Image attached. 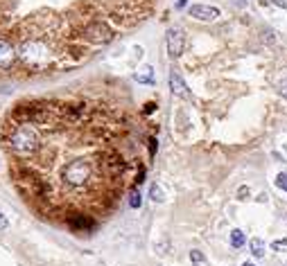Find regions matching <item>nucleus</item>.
Wrapping results in <instances>:
<instances>
[{
    "mask_svg": "<svg viewBox=\"0 0 287 266\" xmlns=\"http://www.w3.org/2000/svg\"><path fill=\"white\" fill-rule=\"evenodd\" d=\"M140 205H143V196H140V189L134 185L129 192V208L136 210V208H140Z\"/></svg>",
    "mask_w": 287,
    "mask_h": 266,
    "instance_id": "nucleus-8",
    "label": "nucleus"
},
{
    "mask_svg": "<svg viewBox=\"0 0 287 266\" xmlns=\"http://www.w3.org/2000/svg\"><path fill=\"white\" fill-rule=\"evenodd\" d=\"M143 183H145V167H140V169H138V174H136V181H134V185H136V188H140Z\"/></svg>",
    "mask_w": 287,
    "mask_h": 266,
    "instance_id": "nucleus-13",
    "label": "nucleus"
},
{
    "mask_svg": "<svg viewBox=\"0 0 287 266\" xmlns=\"http://www.w3.org/2000/svg\"><path fill=\"white\" fill-rule=\"evenodd\" d=\"M188 14L192 18L202 20V23H213V20H217L222 16L219 7H213V5H192L188 9Z\"/></svg>",
    "mask_w": 287,
    "mask_h": 266,
    "instance_id": "nucleus-3",
    "label": "nucleus"
},
{
    "mask_svg": "<svg viewBox=\"0 0 287 266\" xmlns=\"http://www.w3.org/2000/svg\"><path fill=\"white\" fill-rule=\"evenodd\" d=\"M186 5H188V0H176V7H179V9H183Z\"/></svg>",
    "mask_w": 287,
    "mask_h": 266,
    "instance_id": "nucleus-20",
    "label": "nucleus"
},
{
    "mask_svg": "<svg viewBox=\"0 0 287 266\" xmlns=\"http://www.w3.org/2000/svg\"><path fill=\"white\" fill-rule=\"evenodd\" d=\"M278 95H281L283 99H287V77L283 79V81H278Z\"/></svg>",
    "mask_w": 287,
    "mask_h": 266,
    "instance_id": "nucleus-12",
    "label": "nucleus"
},
{
    "mask_svg": "<svg viewBox=\"0 0 287 266\" xmlns=\"http://www.w3.org/2000/svg\"><path fill=\"white\" fill-rule=\"evenodd\" d=\"M120 120L84 95L20 99L0 124V144L18 194L41 219L93 235L122 188L104 174Z\"/></svg>",
    "mask_w": 287,
    "mask_h": 266,
    "instance_id": "nucleus-1",
    "label": "nucleus"
},
{
    "mask_svg": "<svg viewBox=\"0 0 287 266\" xmlns=\"http://www.w3.org/2000/svg\"><path fill=\"white\" fill-rule=\"evenodd\" d=\"M168 84H170V91L174 93L176 97H181V99H190V91H188V86H186V81L181 79V75L176 70L170 72V77H168Z\"/></svg>",
    "mask_w": 287,
    "mask_h": 266,
    "instance_id": "nucleus-4",
    "label": "nucleus"
},
{
    "mask_svg": "<svg viewBox=\"0 0 287 266\" xmlns=\"http://www.w3.org/2000/svg\"><path fill=\"white\" fill-rule=\"evenodd\" d=\"M262 39H267L269 43H276V32H271V30H262Z\"/></svg>",
    "mask_w": 287,
    "mask_h": 266,
    "instance_id": "nucleus-15",
    "label": "nucleus"
},
{
    "mask_svg": "<svg viewBox=\"0 0 287 266\" xmlns=\"http://www.w3.org/2000/svg\"><path fill=\"white\" fill-rule=\"evenodd\" d=\"M154 109H156V104H154V102H150V104H145V115H150V113H154Z\"/></svg>",
    "mask_w": 287,
    "mask_h": 266,
    "instance_id": "nucleus-18",
    "label": "nucleus"
},
{
    "mask_svg": "<svg viewBox=\"0 0 287 266\" xmlns=\"http://www.w3.org/2000/svg\"><path fill=\"white\" fill-rule=\"evenodd\" d=\"M242 266H253V264H251V262H244V264H242Z\"/></svg>",
    "mask_w": 287,
    "mask_h": 266,
    "instance_id": "nucleus-22",
    "label": "nucleus"
},
{
    "mask_svg": "<svg viewBox=\"0 0 287 266\" xmlns=\"http://www.w3.org/2000/svg\"><path fill=\"white\" fill-rule=\"evenodd\" d=\"M9 226V221H7V217H5V212L0 210V230H5V228Z\"/></svg>",
    "mask_w": 287,
    "mask_h": 266,
    "instance_id": "nucleus-17",
    "label": "nucleus"
},
{
    "mask_svg": "<svg viewBox=\"0 0 287 266\" xmlns=\"http://www.w3.org/2000/svg\"><path fill=\"white\" fill-rule=\"evenodd\" d=\"M231 244H233V248H242V246H244V244H247L244 233H242V230H231Z\"/></svg>",
    "mask_w": 287,
    "mask_h": 266,
    "instance_id": "nucleus-9",
    "label": "nucleus"
},
{
    "mask_svg": "<svg viewBox=\"0 0 287 266\" xmlns=\"http://www.w3.org/2000/svg\"><path fill=\"white\" fill-rule=\"evenodd\" d=\"M183 50H186V34H183V30H179V27L168 30V52H170V57L179 59L183 54Z\"/></svg>",
    "mask_w": 287,
    "mask_h": 266,
    "instance_id": "nucleus-2",
    "label": "nucleus"
},
{
    "mask_svg": "<svg viewBox=\"0 0 287 266\" xmlns=\"http://www.w3.org/2000/svg\"><path fill=\"white\" fill-rule=\"evenodd\" d=\"M150 199L154 203H163L165 201V192L163 188L158 185V183H152V188H150Z\"/></svg>",
    "mask_w": 287,
    "mask_h": 266,
    "instance_id": "nucleus-7",
    "label": "nucleus"
},
{
    "mask_svg": "<svg viewBox=\"0 0 287 266\" xmlns=\"http://www.w3.org/2000/svg\"><path fill=\"white\" fill-rule=\"evenodd\" d=\"M249 248H251V255H253V257H258V260L265 257V241H262L260 237H253V239L249 241Z\"/></svg>",
    "mask_w": 287,
    "mask_h": 266,
    "instance_id": "nucleus-6",
    "label": "nucleus"
},
{
    "mask_svg": "<svg viewBox=\"0 0 287 266\" xmlns=\"http://www.w3.org/2000/svg\"><path fill=\"white\" fill-rule=\"evenodd\" d=\"M136 81H138V84L152 86L154 81H156V77H154V68H152V65H145L143 70H138L136 72Z\"/></svg>",
    "mask_w": 287,
    "mask_h": 266,
    "instance_id": "nucleus-5",
    "label": "nucleus"
},
{
    "mask_svg": "<svg viewBox=\"0 0 287 266\" xmlns=\"http://www.w3.org/2000/svg\"><path fill=\"white\" fill-rule=\"evenodd\" d=\"M158 149V142H156V138H150V156L154 158V154H156Z\"/></svg>",
    "mask_w": 287,
    "mask_h": 266,
    "instance_id": "nucleus-16",
    "label": "nucleus"
},
{
    "mask_svg": "<svg viewBox=\"0 0 287 266\" xmlns=\"http://www.w3.org/2000/svg\"><path fill=\"white\" fill-rule=\"evenodd\" d=\"M274 5H276V7H283V9H287V2H285V0H274Z\"/></svg>",
    "mask_w": 287,
    "mask_h": 266,
    "instance_id": "nucleus-19",
    "label": "nucleus"
},
{
    "mask_svg": "<svg viewBox=\"0 0 287 266\" xmlns=\"http://www.w3.org/2000/svg\"><path fill=\"white\" fill-rule=\"evenodd\" d=\"M276 188L283 189V192H287V174L285 172H281V174L276 176Z\"/></svg>",
    "mask_w": 287,
    "mask_h": 266,
    "instance_id": "nucleus-10",
    "label": "nucleus"
},
{
    "mask_svg": "<svg viewBox=\"0 0 287 266\" xmlns=\"http://www.w3.org/2000/svg\"><path fill=\"white\" fill-rule=\"evenodd\" d=\"M271 248H274V250H285V248H287V239H276L274 244H271Z\"/></svg>",
    "mask_w": 287,
    "mask_h": 266,
    "instance_id": "nucleus-14",
    "label": "nucleus"
},
{
    "mask_svg": "<svg viewBox=\"0 0 287 266\" xmlns=\"http://www.w3.org/2000/svg\"><path fill=\"white\" fill-rule=\"evenodd\" d=\"M190 260H192V264H203L206 257H203L202 250H190Z\"/></svg>",
    "mask_w": 287,
    "mask_h": 266,
    "instance_id": "nucleus-11",
    "label": "nucleus"
},
{
    "mask_svg": "<svg viewBox=\"0 0 287 266\" xmlns=\"http://www.w3.org/2000/svg\"><path fill=\"white\" fill-rule=\"evenodd\" d=\"M237 7H247V0H233Z\"/></svg>",
    "mask_w": 287,
    "mask_h": 266,
    "instance_id": "nucleus-21",
    "label": "nucleus"
}]
</instances>
